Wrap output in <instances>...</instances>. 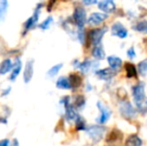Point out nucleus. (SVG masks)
<instances>
[{"mask_svg":"<svg viewBox=\"0 0 147 146\" xmlns=\"http://www.w3.org/2000/svg\"><path fill=\"white\" fill-rule=\"evenodd\" d=\"M132 96H133L134 103H135L136 107L139 111L145 112V108H144V102H145V84L143 82H139V83L135 84L132 86Z\"/></svg>","mask_w":147,"mask_h":146,"instance_id":"nucleus-1","label":"nucleus"},{"mask_svg":"<svg viewBox=\"0 0 147 146\" xmlns=\"http://www.w3.org/2000/svg\"><path fill=\"white\" fill-rule=\"evenodd\" d=\"M108 28L106 26H103V27L100 28H94V29H91L86 33V37H85V43L86 46H95V45L101 44V41H102V38L104 36V34L107 32Z\"/></svg>","mask_w":147,"mask_h":146,"instance_id":"nucleus-2","label":"nucleus"},{"mask_svg":"<svg viewBox=\"0 0 147 146\" xmlns=\"http://www.w3.org/2000/svg\"><path fill=\"white\" fill-rule=\"evenodd\" d=\"M107 128L105 126L101 124H93L89 125L86 127L85 132L88 135V137L91 139L93 143H98L101 141V139H103L105 132H106Z\"/></svg>","mask_w":147,"mask_h":146,"instance_id":"nucleus-3","label":"nucleus"},{"mask_svg":"<svg viewBox=\"0 0 147 146\" xmlns=\"http://www.w3.org/2000/svg\"><path fill=\"white\" fill-rule=\"evenodd\" d=\"M119 113L126 120H133L137 117V109L127 100H121L119 103Z\"/></svg>","mask_w":147,"mask_h":146,"instance_id":"nucleus-4","label":"nucleus"},{"mask_svg":"<svg viewBox=\"0 0 147 146\" xmlns=\"http://www.w3.org/2000/svg\"><path fill=\"white\" fill-rule=\"evenodd\" d=\"M41 8H42V4L39 3L38 5L35 7L32 15L24 22L22 36H25L30 30H32L33 28H35L37 26V23H38V20H39V15H40V12H41Z\"/></svg>","mask_w":147,"mask_h":146,"instance_id":"nucleus-5","label":"nucleus"},{"mask_svg":"<svg viewBox=\"0 0 147 146\" xmlns=\"http://www.w3.org/2000/svg\"><path fill=\"white\" fill-rule=\"evenodd\" d=\"M72 18H73V23L76 25L77 29H82V28H84V25L87 21L86 10L82 6H76L74 8Z\"/></svg>","mask_w":147,"mask_h":146,"instance_id":"nucleus-6","label":"nucleus"},{"mask_svg":"<svg viewBox=\"0 0 147 146\" xmlns=\"http://www.w3.org/2000/svg\"><path fill=\"white\" fill-rule=\"evenodd\" d=\"M96 106L99 110V116L96 118V122H97V124L103 125L110 119L111 110L109 109L108 106H106L103 102H101V101H97Z\"/></svg>","mask_w":147,"mask_h":146,"instance_id":"nucleus-7","label":"nucleus"},{"mask_svg":"<svg viewBox=\"0 0 147 146\" xmlns=\"http://www.w3.org/2000/svg\"><path fill=\"white\" fill-rule=\"evenodd\" d=\"M107 18H108L107 13H104V12L103 13L102 12H93L87 18V21L86 22L90 26H97V25H100L101 23H103Z\"/></svg>","mask_w":147,"mask_h":146,"instance_id":"nucleus-8","label":"nucleus"},{"mask_svg":"<svg viewBox=\"0 0 147 146\" xmlns=\"http://www.w3.org/2000/svg\"><path fill=\"white\" fill-rule=\"evenodd\" d=\"M22 67H23V63H22V60L19 56L15 57V60L13 61V67H12V70L10 71V75L8 77V79L10 81H15L17 79V77L20 75L22 71Z\"/></svg>","mask_w":147,"mask_h":146,"instance_id":"nucleus-9","label":"nucleus"},{"mask_svg":"<svg viewBox=\"0 0 147 146\" xmlns=\"http://www.w3.org/2000/svg\"><path fill=\"white\" fill-rule=\"evenodd\" d=\"M34 75V60L29 59L26 61L25 66H24L23 70V81L25 84H28L31 82Z\"/></svg>","mask_w":147,"mask_h":146,"instance_id":"nucleus-10","label":"nucleus"},{"mask_svg":"<svg viewBox=\"0 0 147 146\" xmlns=\"http://www.w3.org/2000/svg\"><path fill=\"white\" fill-rule=\"evenodd\" d=\"M111 34L120 39H124L128 36V30L124 27V25L121 22H115L111 26Z\"/></svg>","mask_w":147,"mask_h":146,"instance_id":"nucleus-11","label":"nucleus"},{"mask_svg":"<svg viewBox=\"0 0 147 146\" xmlns=\"http://www.w3.org/2000/svg\"><path fill=\"white\" fill-rule=\"evenodd\" d=\"M116 71H114L113 69H111L110 67L108 68H103V69H98L95 71V75L97 76V78L103 81H110L115 75H116Z\"/></svg>","mask_w":147,"mask_h":146,"instance_id":"nucleus-12","label":"nucleus"},{"mask_svg":"<svg viewBox=\"0 0 147 146\" xmlns=\"http://www.w3.org/2000/svg\"><path fill=\"white\" fill-rule=\"evenodd\" d=\"M122 139H123V133H122V131L118 128H113L107 133L105 140L109 144H112V143L115 142H120Z\"/></svg>","mask_w":147,"mask_h":146,"instance_id":"nucleus-13","label":"nucleus"},{"mask_svg":"<svg viewBox=\"0 0 147 146\" xmlns=\"http://www.w3.org/2000/svg\"><path fill=\"white\" fill-rule=\"evenodd\" d=\"M95 67H98V62L94 60H90V59H84L83 61H79L76 69H79L80 72L85 74L90 70H92V69H94Z\"/></svg>","mask_w":147,"mask_h":146,"instance_id":"nucleus-14","label":"nucleus"},{"mask_svg":"<svg viewBox=\"0 0 147 146\" xmlns=\"http://www.w3.org/2000/svg\"><path fill=\"white\" fill-rule=\"evenodd\" d=\"M63 108H64V120L69 123L74 122L79 114H78V111L73 107L72 102L69 105L65 106V107H63Z\"/></svg>","mask_w":147,"mask_h":146,"instance_id":"nucleus-15","label":"nucleus"},{"mask_svg":"<svg viewBox=\"0 0 147 146\" xmlns=\"http://www.w3.org/2000/svg\"><path fill=\"white\" fill-rule=\"evenodd\" d=\"M68 79H69L70 85H71V90H73V91L77 90L83 83V78H82L81 74L77 72L70 73L68 75Z\"/></svg>","mask_w":147,"mask_h":146,"instance_id":"nucleus-16","label":"nucleus"},{"mask_svg":"<svg viewBox=\"0 0 147 146\" xmlns=\"http://www.w3.org/2000/svg\"><path fill=\"white\" fill-rule=\"evenodd\" d=\"M98 8L104 13H112L116 9L114 0H101L98 2Z\"/></svg>","mask_w":147,"mask_h":146,"instance_id":"nucleus-17","label":"nucleus"},{"mask_svg":"<svg viewBox=\"0 0 147 146\" xmlns=\"http://www.w3.org/2000/svg\"><path fill=\"white\" fill-rule=\"evenodd\" d=\"M107 62L109 64V67L114 71H116V72L121 70L122 66H123L122 59L118 56H115V55H111V56L107 57Z\"/></svg>","mask_w":147,"mask_h":146,"instance_id":"nucleus-18","label":"nucleus"},{"mask_svg":"<svg viewBox=\"0 0 147 146\" xmlns=\"http://www.w3.org/2000/svg\"><path fill=\"white\" fill-rule=\"evenodd\" d=\"M13 67V60L10 57H6L0 62V76H4L10 73Z\"/></svg>","mask_w":147,"mask_h":146,"instance_id":"nucleus-19","label":"nucleus"},{"mask_svg":"<svg viewBox=\"0 0 147 146\" xmlns=\"http://www.w3.org/2000/svg\"><path fill=\"white\" fill-rule=\"evenodd\" d=\"M124 69H125L126 77L127 78H137L138 72L137 67L131 62H125L124 63Z\"/></svg>","mask_w":147,"mask_h":146,"instance_id":"nucleus-20","label":"nucleus"},{"mask_svg":"<svg viewBox=\"0 0 147 146\" xmlns=\"http://www.w3.org/2000/svg\"><path fill=\"white\" fill-rule=\"evenodd\" d=\"M72 105L76 110H82L86 105V98L82 94H78L74 97L73 101H72Z\"/></svg>","mask_w":147,"mask_h":146,"instance_id":"nucleus-21","label":"nucleus"},{"mask_svg":"<svg viewBox=\"0 0 147 146\" xmlns=\"http://www.w3.org/2000/svg\"><path fill=\"white\" fill-rule=\"evenodd\" d=\"M55 86L58 89L61 90H71V85H70L69 79L66 76H60V77H58V79L55 82Z\"/></svg>","mask_w":147,"mask_h":146,"instance_id":"nucleus-22","label":"nucleus"},{"mask_svg":"<svg viewBox=\"0 0 147 146\" xmlns=\"http://www.w3.org/2000/svg\"><path fill=\"white\" fill-rule=\"evenodd\" d=\"M91 55L94 57L96 60H102L105 58V51L103 48L102 44H98L93 46L92 51H91Z\"/></svg>","mask_w":147,"mask_h":146,"instance_id":"nucleus-23","label":"nucleus"},{"mask_svg":"<svg viewBox=\"0 0 147 146\" xmlns=\"http://www.w3.org/2000/svg\"><path fill=\"white\" fill-rule=\"evenodd\" d=\"M143 141L137 134H131L126 138L125 146H142Z\"/></svg>","mask_w":147,"mask_h":146,"instance_id":"nucleus-24","label":"nucleus"},{"mask_svg":"<svg viewBox=\"0 0 147 146\" xmlns=\"http://www.w3.org/2000/svg\"><path fill=\"white\" fill-rule=\"evenodd\" d=\"M8 7H9L8 0H0V23L4 21L7 15Z\"/></svg>","mask_w":147,"mask_h":146,"instance_id":"nucleus-25","label":"nucleus"},{"mask_svg":"<svg viewBox=\"0 0 147 146\" xmlns=\"http://www.w3.org/2000/svg\"><path fill=\"white\" fill-rule=\"evenodd\" d=\"M74 124H75V130L76 131H85L87 124H86V120L81 116V115H78V117L74 121Z\"/></svg>","mask_w":147,"mask_h":146,"instance_id":"nucleus-26","label":"nucleus"},{"mask_svg":"<svg viewBox=\"0 0 147 146\" xmlns=\"http://www.w3.org/2000/svg\"><path fill=\"white\" fill-rule=\"evenodd\" d=\"M133 29L139 33L147 34V20H141L138 21L135 25L133 26Z\"/></svg>","mask_w":147,"mask_h":146,"instance_id":"nucleus-27","label":"nucleus"},{"mask_svg":"<svg viewBox=\"0 0 147 146\" xmlns=\"http://www.w3.org/2000/svg\"><path fill=\"white\" fill-rule=\"evenodd\" d=\"M62 67H63V64H62V63H58V64L53 65V66L51 67L48 71H47V76L50 77V78L55 77V76L60 72V70L62 69Z\"/></svg>","mask_w":147,"mask_h":146,"instance_id":"nucleus-28","label":"nucleus"},{"mask_svg":"<svg viewBox=\"0 0 147 146\" xmlns=\"http://www.w3.org/2000/svg\"><path fill=\"white\" fill-rule=\"evenodd\" d=\"M137 72L141 76H146L147 75V58L143 59L142 61H140L137 65Z\"/></svg>","mask_w":147,"mask_h":146,"instance_id":"nucleus-29","label":"nucleus"},{"mask_svg":"<svg viewBox=\"0 0 147 146\" xmlns=\"http://www.w3.org/2000/svg\"><path fill=\"white\" fill-rule=\"evenodd\" d=\"M52 23H53V17L52 16H49V17H47L44 21L41 22V23L39 24V28L42 30H47L50 28V26L52 25Z\"/></svg>","mask_w":147,"mask_h":146,"instance_id":"nucleus-30","label":"nucleus"},{"mask_svg":"<svg viewBox=\"0 0 147 146\" xmlns=\"http://www.w3.org/2000/svg\"><path fill=\"white\" fill-rule=\"evenodd\" d=\"M72 102V100H71V97H70L69 95H64V96H62L61 98H60V100H59V103L61 104L63 107H65V106H67V105H69L70 103Z\"/></svg>","mask_w":147,"mask_h":146,"instance_id":"nucleus-31","label":"nucleus"},{"mask_svg":"<svg viewBox=\"0 0 147 146\" xmlns=\"http://www.w3.org/2000/svg\"><path fill=\"white\" fill-rule=\"evenodd\" d=\"M127 56L130 59H134L136 57V52H135V48L133 46H131L130 48H128L127 50Z\"/></svg>","mask_w":147,"mask_h":146,"instance_id":"nucleus-32","label":"nucleus"},{"mask_svg":"<svg viewBox=\"0 0 147 146\" xmlns=\"http://www.w3.org/2000/svg\"><path fill=\"white\" fill-rule=\"evenodd\" d=\"M10 92H11V86H7L6 88L1 90V96L2 97H6V96L9 95Z\"/></svg>","mask_w":147,"mask_h":146,"instance_id":"nucleus-33","label":"nucleus"},{"mask_svg":"<svg viewBox=\"0 0 147 146\" xmlns=\"http://www.w3.org/2000/svg\"><path fill=\"white\" fill-rule=\"evenodd\" d=\"M10 139L8 138H4V139H1L0 140V146H9L10 145Z\"/></svg>","mask_w":147,"mask_h":146,"instance_id":"nucleus-34","label":"nucleus"},{"mask_svg":"<svg viewBox=\"0 0 147 146\" xmlns=\"http://www.w3.org/2000/svg\"><path fill=\"white\" fill-rule=\"evenodd\" d=\"M55 2H56V0H49L48 5H47V11H51L52 10V8L55 5Z\"/></svg>","mask_w":147,"mask_h":146,"instance_id":"nucleus-35","label":"nucleus"},{"mask_svg":"<svg viewBox=\"0 0 147 146\" xmlns=\"http://www.w3.org/2000/svg\"><path fill=\"white\" fill-rule=\"evenodd\" d=\"M2 109H3V111H4V114H3V115H5L6 117H9V116H10V113H11V110H10V108L8 107V106H5V105H4L3 107H2Z\"/></svg>","mask_w":147,"mask_h":146,"instance_id":"nucleus-36","label":"nucleus"},{"mask_svg":"<svg viewBox=\"0 0 147 146\" xmlns=\"http://www.w3.org/2000/svg\"><path fill=\"white\" fill-rule=\"evenodd\" d=\"M84 5H93L98 2V0H82Z\"/></svg>","mask_w":147,"mask_h":146,"instance_id":"nucleus-37","label":"nucleus"},{"mask_svg":"<svg viewBox=\"0 0 147 146\" xmlns=\"http://www.w3.org/2000/svg\"><path fill=\"white\" fill-rule=\"evenodd\" d=\"M7 122H8V117H6L5 115L0 114V123H1V124L6 125L7 124Z\"/></svg>","mask_w":147,"mask_h":146,"instance_id":"nucleus-38","label":"nucleus"},{"mask_svg":"<svg viewBox=\"0 0 147 146\" xmlns=\"http://www.w3.org/2000/svg\"><path fill=\"white\" fill-rule=\"evenodd\" d=\"M9 146H20V144H19V141L17 140L16 138H14L13 140L10 142V145Z\"/></svg>","mask_w":147,"mask_h":146,"instance_id":"nucleus-39","label":"nucleus"},{"mask_svg":"<svg viewBox=\"0 0 147 146\" xmlns=\"http://www.w3.org/2000/svg\"><path fill=\"white\" fill-rule=\"evenodd\" d=\"M91 89H92V86H91L89 83H87V87H86V90H87V91H90Z\"/></svg>","mask_w":147,"mask_h":146,"instance_id":"nucleus-40","label":"nucleus"},{"mask_svg":"<svg viewBox=\"0 0 147 146\" xmlns=\"http://www.w3.org/2000/svg\"><path fill=\"white\" fill-rule=\"evenodd\" d=\"M143 43H144V45H145V48H146V50H147V38L143 39Z\"/></svg>","mask_w":147,"mask_h":146,"instance_id":"nucleus-41","label":"nucleus"},{"mask_svg":"<svg viewBox=\"0 0 147 146\" xmlns=\"http://www.w3.org/2000/svg\"><path fill=\"white\" fill-rule=\"evenodd\" d=\"M144 108H145V110L147 111V100H145V102H144Z\"/></svg>","mask_w":147,"mask_h":146,"instance_id":"nucleus-42","label":"nucleus"}]
</instances>
